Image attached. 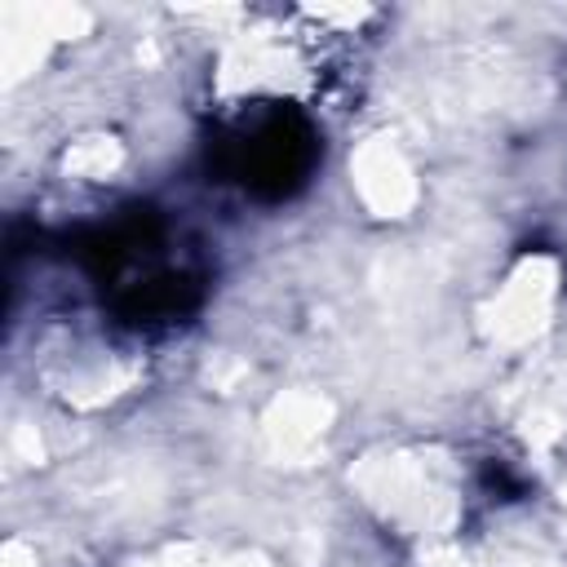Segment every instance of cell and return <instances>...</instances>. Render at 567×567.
<instances>
[{
	"mask_svg": "<svg viewBox=\"0 0 567 567\" xmlns=\"http://www.w3.org/2000/svg\"><path fill=\"white\" fill-rule=\"evenodd\" d=\"M310 142L315 133L297 120V115H257L248 128H235L230 146H226V168L235 182H244V190H275L288 195L292 182H301V173L310 168Z\"/></svg>",
	"mask_w": 567,
	"mask_h": 567,
	"instance_id": "obj_1",
	"label": "cell"
}]
</instances>
